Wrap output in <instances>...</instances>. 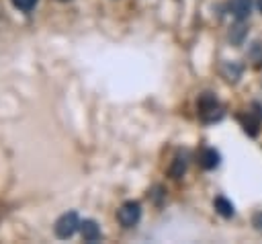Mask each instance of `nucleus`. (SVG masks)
Wrapping results in <instances>:
<instances>
[{
    "label": "nucleus",
    "mask_w": 262,
    "mask_h": 244,
    "mask_svg": "<svg viewBox=\"0 0 262 244\" xmlns=\"http://www.w3.org/2000/svg\"><path fill=\"white\" fill-rule=\"evenodd\" d=\"M141 217V205L137 201H127L119 207L117 211V219L123 228H133Z\"/></svg>",
    "instance_id": "obj_1"
},
{
    "label": "nucleus",
    "mask_w": 262,
    "mask_h": 244,
    "mask_svg": "<svg viewBox=\"0 0 262 244\" xmlns=\"http://www.w3.org/2000/svg\"><path fill=\"white\" fill-rule=\"evenodd\" d=\"M199 115L205 119V121H215L221 117V107L217 105V100L211 96V94H205L199 103Z\"/></svg>",
    "instance_id": "obj_3"
},
{
    "label": "nucleus",
    "mask_w": 262,
    "mask_h": 244,
    "mask_svg": "<svg viewBox=\"0 0 262 244\" xmlns=\"http://www.w3.org/2000/svg\"><path fill=\"white\" fill-rule=\"evenodd\" d=\"M227 8H229V12H231L237 21H244V18H248L250 12H252V0H229Z\"/></svg>",
    "instance_id": "obj_4"
},
{
    "label": "nucleus",
    "mask_w": 262,
    "mask_h": 244,
    "mask_svg": "<svg viewBox=\"0 0 262 244\" xmlns=\"http://www.w3.org/2000/svg\"><path fill=\"white\" fill-rule=\"evenodd\" d=\"M80 228V219H78V213L76 211H68L63 213L57 221H55V234L57 238L61 240H68L70 236H74V232Z\"/></svg>",
    "instance_id": "obj_2"
},
{
    "label": "nucleus",
    "mask_w": 262,
    "mask_h": 244,
    "mask_svg": "<svg viewBox=\"0 0 262 244\" xmlns=\"http://www.w3.org/2000/svg\"><path fill=\"white\" fill-rule=\"evenodd\" d=\"M80 234H82V238L86 242H96L100 238V228H98L96 221L84 219V221H80Z\"/></svg>",
    "instance_id": "obj_5"
},
{
    "label": "nucleus",
    "mask_w": 262,
    "mask_h": 244,
    "mask_svg": "<svg viewBox=\"0 0 262 244\" xmlns=\"http://www.w3.org/2000/svg\"><path fill=\"white\" fill-rule=\"evenodd\" d=\"M215 209H217V213H221L223 217H231V215H233V205H231L225 197H217V199H215Z\"/></svg>",
    "instance_id": "obj_7"
},
{
    "label": "nucleus",
    "mask_w": 262,
    "mask_h": 244,
    "mask_svg": "<svg viewBox=\"0 0 262 244\" xmlns=\"http://www.w3.org/2000/svg\"><path fill=\"white\" fill-rule=\"evenodd\" d=\"M12 4H14V8H18L23 12H29L37 4V0H12Z\"/></svg>",
    "instance_id": "obj_8"
},
{
    "label": "nucleus",
    "mask_w": 262,
    "mask_h": 244,
    "mask_svg": "<svg viewBox=\"0 0 262 244\" xmlns=\"http://www.w3.org/2000/svg\"><path fill=\"white\" fill-rule=\"evenodd\" d=\"M199 162H201L203 168L211 170V168H215V166L219 164V152L213 150V148H205V150L201 152V156H199Z\"/></svg>",
    "instance_id": "obj_6"
},
{
    "label": "nucleus",
    "mask_w": 262,
    "mask_h": 244,
    "mask_svg": "<svg viewBox=\"0 0 262 244\" xmlns=\"http://www.w3.org/2000/svg\"><path fill=\"white\" fill-rule=\"evenodd\" d=\"M59 2H68V0H59Z\"/></svg>",
    "instance_id": "obj_11"
},
{
    "label": "nucleus",
    "mask_w": 262,
    "mask_h": 244,
    "mask_svg": "<svg viewBox=\"0 0 262 244\" xmlns=\"http://www.w3.org/2000/svg\"><path fill=\"white\" fill-rule=\"evenodd\" d=\"M252 57L256 64H262V43H256L254 49H252Z\"/></svg>",
    "instance_id": "obj_9"
},
{
    "label": "nucleus",
    "mask_w": 262,
    "mask_h": 244,
    "mask_svg": "<svg viewBox=\"0 0 262 244\" xmlns=\"http://www.w3.org/2000/svg\"><path fill=\"white\" fill-rule=\"evenodd\" d=\"M258 10L262 12V0H258Z\"/></svg>",
    "instance_id": "obj_10"
}]
</instances>
